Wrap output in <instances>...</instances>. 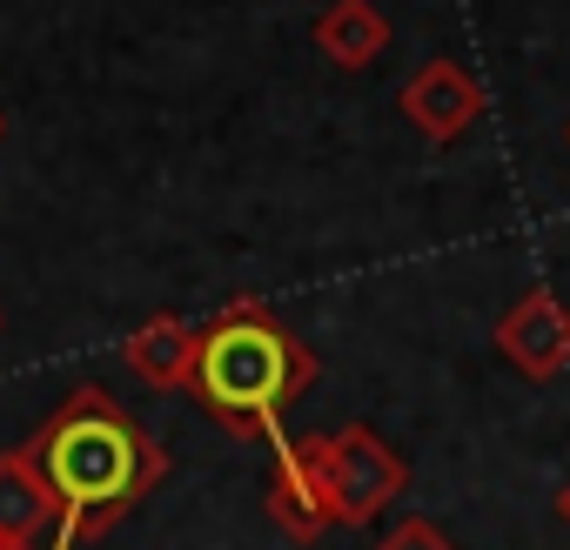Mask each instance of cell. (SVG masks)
I'll return each mask as SVG.
<instances>
[{
  "label": "cell",
  "instance_id": "cell-1",
  "mask_svg": "<svg viewBox=\"0 0 570 550\" xmlns=\"http://www.w3.org/2000/svg\"><path fill=\"white\" fill-rule=\"evenodd\" d=\"M28 463L41 470V483L61 503V523L75 537H108L161 477H168V450L101 390L81 383L55 403V416L21 443Z\"/></svg>",
  "mask_w": 570,
  "mask_h": 550
},
{
  "label": "cell",
  "instance_id": "cell-2",
  "mask_svg": "<svg viewBox=\"0 0 570 550\" xmlns=\"http://www.w3.org/2000/svg\"><path fill=\"white\" fill-rule=\"evenodd\" d=\"M316 383L309 343L282 323L268 303L235 296L202 323L195 343V396L215 410V423L242 443H282V416L296 410V396Z\"/></svg>",
  "mask_w": 570,
  "mask_h": 550
},
{
  "label": "cell",
  "instance_id": "cell-3",
  "mask_svg": "<svg viewBox=\"0 0 570 550\" xmlns=\"http://www.w3.org/2000/svg\"><path fill=\"white\" fill-rule=\"evenodd\" d=\"M410 483V463L370 430V423H350L330 436V510H336V530H363L376 523Z\"/></svg>",
  "mask_w": 570,
  "mask_h": 550
},
{
  "label": "cell",
  "instance_id": "cell-4",
  "mask_svg": "<svg viewBox=\"0 0 570 550\" xmlns=\"http://www.w3.org/2000/svg\"><path fill=\"white\" fill-rule=\"evenodd\" d=\"M262 510L289 543H316L323 530H336V510H330V436L275 443V470H268Z\"/></svg>",
  "mask_w": 570,
  "mask_h": 550
},
{
  "label": "cell",
  "instance_id": "cell-5",
  "mask_svg": "<svg viewBox=\"0 0 570 550\" xmlns=\"http://www.w3.org/2000/svg\"><path fill=\"white\" fill-rule=\"evenodd\" d=\"M497 356L517 370V376H530V383H550V376H563L570 370V310H563V296L557 289H523L503 316H497Z\"/></svg>",
  "mask_w": 570,
  "mask_h": 550
},
{
  "label": "cell",
  "instance_id": "cell-6",
  "mask_svg": "<svg viewBox=\"0 0 570 550\" xmlns=\"http://www.w3.org/2000/svg\"><path fill=\"white\" fill-rule=\"evenodd\" d=\"M403 115L416 135L430 141H456L476 115H483V88L463 61H423L410 81H403Z\"/></svg>",
  "mask_w": 570,
  "mask_h": 550
},
{
  "label": "cell",
  "instance_id": "cell-7",
  "mask_svg": "<svg viewBox=\"0 0 570 550\" xmlns=\"http://www.w3.org/2000/svg\"><path fill=\"white\" fill-rule=\"evenodd\" d=\"M195 343L202 330L181 316H148L141 330L121 336V363L148 383V390H188L195 383Z\"/></svg>",
  "mask_w": 570,
  "mask_h": 550
},
{
  "label": "cell",
  "instance_id": "cell-8",
  "mask_svg": "<svg viewBox=\"0 0 570 550\" xmlns=\"http://www.w3.org/2000/svg\"><path fill=\"white\" fill-rule=\"evenodd\" d=\"M55 523H61V503L41 483V470L28 463V450H0V537L41 543Z\"/></svg>",
  "mask_w": 570,
  "mask_h": 550
},
{
  "label": "cell",
  "instance_id": "cell-9",
  "mask_svg": "<svg viewBox=\"0 0 570 550\" xmlns=\"http://www.w3.org/2000/svg\"><path fill=\"white\" fill-rule=\"evenodd\" d=\"M316 48L336 61V68H370L383 48H390V14L376 8V0H330V8L316 14Z\"/></svg>",
  "mask_w": 570,
  "mask_h": 550
},
{
  "label": "cell",
  "instance_id": "cell-10",
  "mask_svg": "<svg viewBox=\"0 0 570 550\" xmlns=\"http://www.w3.org/2000/svg\"><path fill=\"white\" fill-rule=\"evenodd\" d=\"M370 550H456V537H450L443 523H430V517H403V523H390Z\"/></svg>",
  "mask_w": 570,
  "mask_h": 550
},
{
  "label": "cell",
  "instance_id": "cell-11",
  "mask_svg": "<svg viewBox=\"0 0 570 550\" xmlns=\"http://www.w3.org/2000/svg\"><path fill=\"white\" fill-rule=\"evenodd\" d=\"M75 543H81V537H75L68 523H55V550H75ZM0 550H35V543H14V537H0Z\"/></svg>",
  "mask_w": 570,
  "mask_h": 550
},
{
  "label": "cell",
  "instance_id": "cell-12",
  "mask_svg": "<svg viewBox=\"0 0 570 550\" xmlns=\"http://www.w3.org/2000/svg\"><path fill=\"white\" fill-rule=\"evenodd\" d=\"M557 523L570 530V477H563V490H557Z\"/></svg>",
  "mask_w": 570,
  "mask_h": 550
},
{
  "label": "cell",
  "instance_id": "cell-13",
  "mask_svg": "<svg viewBox=\"0 0 570 550\" xmlns=\"http://www.w3.org/2000/svg\"><path fill=\"white\" fill-rule=\"evenodd\" d=\"M0 135H8V115H0Z\"/></svg>",
  "mask_w": 570,
  "mask_h": 550
},
{
  "label": "cell",
  "instance_id": "cell-14",
  "mask_svg": "<svg viewBox=\"0 0 570 550\" xmlns=\"http://www.w3.org/2000/svg\"><path fill=\"white\" fill-rule=\"evenodd\" d=\"M563 141H570V121H563Z\"/></svg>",
  "mask_w": 570,
  "mask_h": 550
}]
</instances>
